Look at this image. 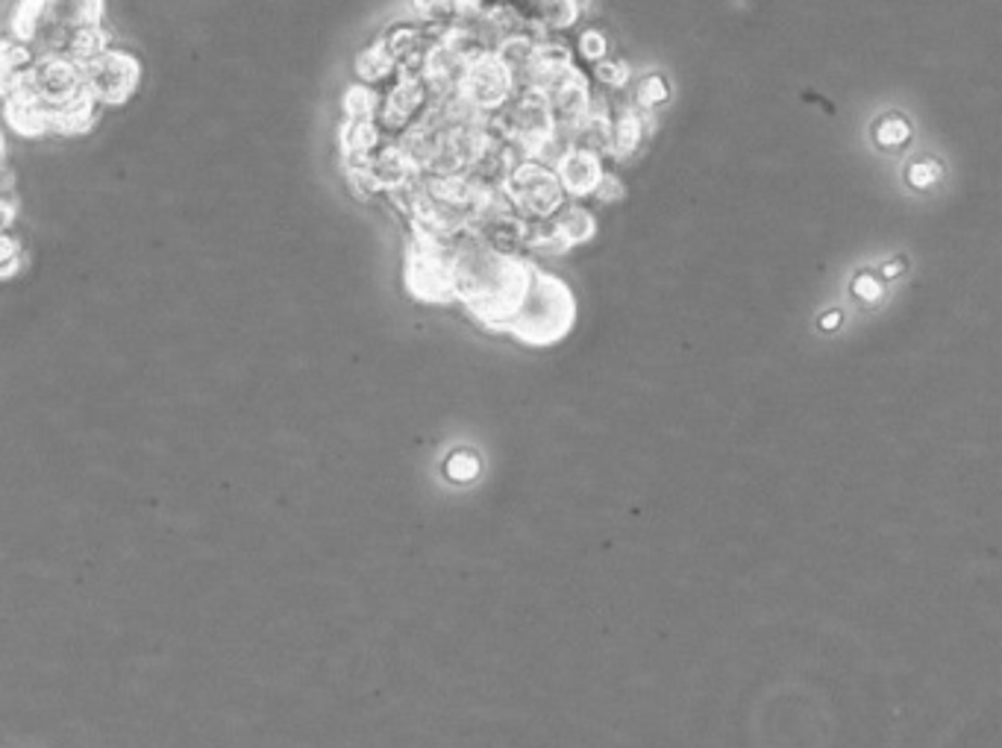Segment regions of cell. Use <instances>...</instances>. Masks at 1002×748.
<instances>
[{
	"label": "cell",
	"mask_w": 1002,
	"mask_h": 748,
	"mask_svg": "<svg viewBox=\"0 0 1002 748\" xmlns=\"http://www.w3.org/2000/svg\"><path fill=\"white\" fill-rule=\"evenodd\" d=\"M536 267L512 253H500L474 232L450 241V279L453 300H462L479 324L509 332L524 303Z\"/></svg>",
	"instance_id": "1"
},
{
	"label": "cell",
	"mask_w": 1002,
	"mask_h": 748,
	"mask_svg": "<svg viewBox=\"0 0 1002 748\" xmlns=\"http://www.w3.org/2000/svg\"><path fill=\"white\" fill-rule=\"evenodd\" d=\"M107 0H18L10 15V33L36 53H60L71 30L103 24Z\"/></svg>",
	"instance_id": "2"
},
{
	"label": "cell",
	"mask_w": 1002,
	"mask_h": 748,
	"mask_svg": "<svg viewBox=\"0 0 1002 748\" xmlns=\"http://www.w3.org/2000/svg\"><path fill=\"white\" fill-rule=\"evenodd\" d=\"M571 324H574V296H571V291L559 282L556 276L536 270L509 332L526 344H553L565 335Z\"/></svg>",
	"instance_id": "3"
},
{
	"label": "cell",
	"mask_w": 1002,
	"mask_h": 748,
	"mask_svg": "<svg viewBox=\"0 0 1002 748\" xmlns=\"http://www.w3.org/2000/svg\"><path fill=\"white\" fill-rule=\"evenodd\" d=\"M500 194L524 220H544L562 208V186L556 174L536 159H521L503 179Z\"/></svg>",
	"instance_id": "4"
},
{
	"label": "cell",
	"mask_w": 1002,
	"mask_h": 748,
	"mask_svg": "<svg viewBox=\"0 0 1002 748\" xmlns=\"http://www.w3.org/2000/svg\"><path fill=\"white\" fill-rule=\"evenodd\" d=\"M453 94H459L467 106H474L483 115L494 112L512 98V71L500 62L494 50L471 48L459 71Z\"/></svg>",
	"instance_id": "5"
},
{
	"label": "cell",
	"mask_w": 1002,
	"mask_h": 748,
	"mask_svg": "<svg viewBox=\"0 0 1002 748\" xmlns=\"http://www.w3.org/2000/svg\"><path fill=\"white\" fill-rule=\"evenodd\" d=\"M86 89L103 109H118L136 98L141 86V60L129 48H107L98 60L83 65Z\"/></svg>",
	"instance_id": "6"
},
{
	"label": "cell",
	"mask_w": 1002,
	"mask_h": 748,
	"mask_svg": "<svg viewBox=\"0 0 1002 748\" xmlns=\"http://www.w3.org/2000/svg\"><path fill=\"white\" fill-rule=\"evenodd\" d=\"M27 83L48 109L65 106V103L89 91L83 65L71 62L68 56H60V53H39L30 74H27Z\"/></svg>",
	"instance_id": "7"
},
{
	"label": "cell",
	"mask_w": 1002,
	"mask_h": 748,
	"mask_svg": "<svg viewBox=\"0 0 1002 748\" xmlns=\"http://www.w3.org/2000/svg\"><path fill=\"white\" fill-rule=\"evenodd\" d=\"M0 124L10 129L12 136L27 138V141L53 136L50 109L30 89V83H21L18 89L0 98Z\"/></svg>",
	"instance_id": "8"
},
{
	"label": "cell",
	"mask_w": 1002,
	"mask_h": 748,
	"mask_svg": "<svg viewBox=\"0 0 1002 748\" xmlns=\"http://www.w3.org/2000/svg\"><path fill=\"white\" fill-rule=\"evenodd\" d=\"M427 86H424V79L421 74H406V71H398V83L391 86L383 103H379L377 112V124L379 129H388V132H403V129L417 118V112L421 106L427 103Z\"/></svg>",
	"instance_id": "9"
},
{
	"label": "cell",
	"mask_w": 1002,
	"mask_h": 748,
	"mask_svg": "<svg viewBox=\"0 0 1002 748\" xmlns=\"http://www.w3.org/2000/svg\"><path fill=\"white\" fill-rule=\"evenodd\" d=\"M553 174H556L562 191H567L571 198H588V194H594V186L603 177V165H600V156L591 150L571 148L556 159Z\"/></svg>",
	"instance_id": "10"
},
{
	"label": "cell",
	"mask_w": 1002,
	"mask_h": 748,
	"mask_svg": "<svg viewBox=\"0 0 1002 748\" xmlns=\"http://www.w3.org/2000/svg\"><path fill=\"white\" fill-rule=\"evenodd\" d=\"M367 170H371V179H374V186L377 191H398V188L409 186L412 179L421 174L417 165L409 159V153L400 148L398 141L394 144H379L371 159H367Z\"/></svg>",
	"instance_id": "11"
},
{
	"label": "cell",
	"mask_w": 1002,
	"mask_h": 748,
	"mask_svg": "<svg viewBox=\"0 0 1002 748\" xmlns=\"http://www.w3.org/2000/svg\"><path fill=\"white\" fill-rule=\"evenodd\" d=\"M103 118V106L98 100L91 98L89 91L80 94L77 100H71L65 106L50 109V124H53V136L60 138H83L91 136L100 127Z\"/></svg>",
	"instance_id": "12"
},
{
	"label": "cell",
	"mask_w": 1002,
	"mask_h": 748,
	"mask_svg": "<svg viewBox=\"0 0 1002 748\" xmlns=\"http://www.w3.org/2000/svg\"><path fill=\"white\" fill-rule=\"evenodd\" d=\"M36 56L39 53L27 41L15 39L12 33L0 36V98L18 89L21 83H27Z\"/></svg>",
	"instance_id": "13"
},
{
	"label": "cell",
	"mask_w": 1002,
	"mask_h": 748,
	"mask_svg": "<svg viewBox=\"0 0 1002 748\" xmlns=\"http://www.w3.org/2000/svg\"><path fill=\"white\" fill-rule=\"evenodd\" d=\"M107 48H112V36L103 24H89V27H77L71 30L62 41L60 56H68L77 65H89L91 60H98L100 53Z\"/></svg>",
	"instance_id": "14"
},
{
	"label": "cell",
	"mask_w": 1002,
	"mask_h": 748,
	"mask_svg": "<svg viewBox=\"0 0 1002 748\" xmlns=\"http://www.w3.org/2000/svg\"><path fill=\"white\" fill-rule=\"evenodd\" d=\"M383 144V129L377 121H341L338 127V150L341 159L371 156Z\"/></svg>",
	"instance_id": "15"
},
{
	"label": "cell",
	"mask_w": 1002,
	"mask_h": 748,
	"mask_svg": "<svg viewBox=\"0 0 1002 748\" xmlns=\"http://www.w3.org/2000/svg\"><path fill=\"white\" fill-rule=\"evenodd\" d=\"M647 132L644 118L638 115L636 109H624L615 121H612V138H609V153L615 159H629L641 144V138Z\"/></svg>",
	"instance_id": "16"
},
{
	"label": "cell",
	"mask_w": 1002,
	"mask_h": 748,
	"mask_svg": "<svg viewBox=\"0 0 1002 748\" xmlns=\"http://www.w3.org/2000/svg\"><path fill=\"white\" fill-rule=\"evenodd\" d=\"M398 74V62L391 60V53L383 45V39H377L371 48H365L356 56V77L359 83H365V86H377V83H386Z\"/></svg>",
	"instance_id": "17"
},
{
	"label": "cell",
	"mask_w": 1002,
	"mask_h": 748,
	"mask_svg": "<svg viewBox=\"0 0 1002 748\" xmlns=\"http://www.w3.org/2000/svg\"><path fill=\"white\" fill-rule=\"evenodd\" d=\"M550 220H553L556 238L562 241L565 250L574 244H583V241H588V238L597 232L594 215L579 206H571V208H565V212H556Z\"/></svg>",
	"instance_id": "18"
},
{
	"label": "cell",
	"mask_w": 1002,
	"mask_h": 748,
	"mask_svg": "<svg viewBox=\"0 0 1002 748\" xmlns=\"http://www.w3.org/2000/svg\"><path fill=\"white\" fill-rule=\"evenodd\" d=\"M379 103H383V94L374 86L353 83L341 98V112L348 121H377Z\"/></svg>",
	"instance_id": "19"
},
{
	"label": "cell",
	"mask_w": 1002,
	"mask_h": 748,
	"mask_svg": "<svg viewBox=\"0 0 1002 748\" xmlns=\"http://www.w3.org/2000/svg\"><path fill=\"white\" fill-rule=\"evenodd\" d=\"M27 270V244L15 229H0V282H12Z\"/></svg>",
	"instance_id": "20"
},
{
	"label": "cell",
	"mask_w": 1002,
	"mask_h": 748,
	"mask_svg": "<svg viewBox=\"0 0 1002 748\" xmlns=\"http://www.w3.org/2000/svg\"><path fill=\"white\" fill-rule=\"evenodd\" d=\"M579 12L583 7L576 3V0H538V18L547 27H571L576 18H579Z\"/></svg>",
	"instance_id": "21"
},
{
	"label": "cell",
	"mask_w": 1002,
	"mask_h": 748,
	"mask_svg": "<svg viewBox=\"0 0 1002 748\" xmlns=\"http://www.w3.org/2000/svg\"><path fill=\"white\" fill-rule=\"evenodd\" d=\"M667 94H671V89H667L665 79L659 77V74H653V77H647L644 83L638 86V106L644 109V112H650V109L659 106V103H665Z\"/></svg>",
	"instance_id": "22"
},
{
	"label": "cell",
	"mask_w": 1002,
	"mask_h": 748,
	"mask_svg": "<svg viewBox=\"0 0 1002 748\" xmlns=\"http://www.w3.org/2000/svg\"><path fill=\"white\" fill-rule=\"evenodd\" d=\"M912 136V129L905 124L903 118H885L879 127H876V141L882 144V148H900L903 141H909Z\"/></svg>",
	"instance_id": "23"
},
{
	"label": "cell",
	"mask_w": 1002,
	"mask_h": 748,
	"mask_svg": "<svg viewBox=\"0 0 1002 748\" xmlns=\"http://www.w3.org/2000/svg\"><path fill=\"white\" fill-rule=\"evenodd\" d=\"M412 10L421 21H429V24H436V21H447L450 18V0H412Z\"/></svg>",
	"instance_id": "24"
},
{
	"label": "cell",
	"mask_w": 1002,
	"mask_h": 748,
	"mask_svg": "<svg viewBox=\"0 0 1002 748\" xmlns=\"http://www.w3.org/2000/svg\"><path fill=\"white\" fill-rule=\"evenodd\" d=\"M597 79L609 86V89H624L626 79H629V68L624 62H600L597 65Z\"/></svg>",
	"instance_id": "25"
},
{
	"label": "cell",
	"mask_w": 1002,
	"mask_h": 748,
	"mask_svg": "<svg viewBox=\"0 0 1002 748\" xmlns=\"http://www.w3.org/2000/svg\"><path fill=\"white\" fill-rule=\"evenodd\" d=\"M938 177H941V165L932 162V159H923V162L912 165V170H909V182L914 188H929L932 182H938Z\"/></svg>",
	"instance_id": "26"
},
{
	"label": "cell",
	"mask_w": 1002,
	"mask_h": 748,
	"mask_svg": "<svg viewBox=\"0 0 1002 748\" xmlns=\"http://www.w3.org/2000/svg\"><path fill=\"white\" fill-rule=\"evenodd\" d=\"M579 53L591 62H600L605 56V36L597 30H586L579 39Z\"/></svg>",
	"instance_id": "27"
},
{
	"label": "cell",
	"mask_w": 1002,
	"mask_h": 748,
	"mask_svg": "<svg viewBox=\"0 0 1002 748\" xmlns=\"http://www.w3.org/2000/svg\"><path fill=\"white\" fill-rule=\"evenodd\" d=\"M594 198L600 200V203H615V200L624 198V186H621V179H617L615 174H605L603 170V177H600V182L594 186Z\"/></svg>",
	"instance_id": "28"
},
{
	"label": "cell",
	"mask_w": 1002,
	"mask_h": 748,
	"mask_svg": "<svg viewBox=\"0 0 1002 748\" xmlns=\"http://www.w3.org/2000/svg\"><path fill=\"white\" fill-rule=\"evenodd\" d=\"M18 203L12 198V188H0V229H15Z\"/></svg>",
	"instance_id": "29"
},
{
	"label": "cell",
	"mask_w": 1002,
	"mask_h": 748,
	"mask_svg": "<svg viewBox=\"0 0 1002 748\" xmlns=\"http://www.w3.org/2000/svg\"><path fill=\"white\" fill-rule=\"evenodd\" d=\"M855 294L864 296V300H876V296L882 294V286L876 282L874 276H859L855 279Z\"/></svg>",
	"instance_id": "30"
},
{
	"label": "cell",
	"mask_w": 1002,
	"mask_h": 748,
	"mask_svg": "<svg viewBox=\"0 0 1002 748\" xmlns=\"http://www.w3.org/2000/svg\"><path fill=\"white\" fill-rule=\"evenodd\" d=\"M450 10L467 18V15H474L479 10V0H450Z\"/></svg>",
	"instance_id": "31"
},
{
	"label": "cell",
	"mask_w": 1002,
	"mask_h": 748,
	"mask_svg": "<svg viewBox=\"0 0 1002 748\" xmlns=\"http://www.w3.org/2000/svg\"><path fill=\"white\" fill-rule=\"evenodd\" d=\"M900 270H903V262H893V265L885 267V279H891V276H897Z\"/></svg>",
	"instance_id": "32"
},
{
	"label": "cell",
	"mask_w": 1002,
	"mask_h": 748,
	"mask_svg": "<svg viewBox=\"0 0 1002 748\" xmlns=\"http://www.w3.org/2000/svg\"><path fill=\"white\" fill-rule=\"evenodd\" d=\"M838 320H841V315H838V312H832V315H826V317H824V326H826V329H829V326H835V324H838Z\"/></svg>",
	"instance_id": "33"
},
{
	"label": "cell",
	"mask_w": 1002,
	"mask_h": 748,
	"mask_svg": "<svg viewBox=\"0 0 1002 748\" xmlns=\"http://www.w3.org/2000/svg\"><path fill=\"white\" fill-rule=\"evenodd\" d=\"M576 3H579V7H583V10H586V3H588V0H576Z\"/></svg>",
	"instance_id": "34"
}]
</instances>
